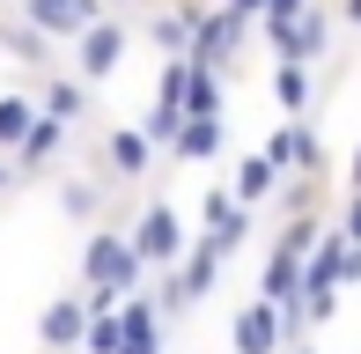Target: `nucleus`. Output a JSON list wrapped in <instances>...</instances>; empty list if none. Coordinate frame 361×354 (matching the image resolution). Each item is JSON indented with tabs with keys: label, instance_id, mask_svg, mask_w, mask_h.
Wrapping results in <instances>:
<instances>
[{
	"label": "nucleus",
	"instance_id": "obj_15",
	"mask_svg": "<svg viewBox=\"0 0 361 354\" xmlns=\"http://www.w3.org/2000/svg\"><path fill=\"white\" fill-rule=\"evenodd\" d=\"M228 192H236L243 207H258V200H273V192H281V170H273L266 155H243L236 177H228Z\"/></svg>",
	"mask_w": 361,
	"mask_h": 354
},
{
	"label": "nucleus",
	"instance_id": "obj_2",
	"mask_svg": "<svg viewBox=\"0 0 361 354\" xmlns=\"http://www.w3.org/2000/svg\"><path fill=\"white\" fill-rule=\"evenodd\" d=\"M221 266H228V251L214 244V236H200V244H192L185 259L170 266V281L155 288V303H162V310H170V317H177V310H192V303H200V295H214Z\"/></svg>",
	"mask_w": 361,
	"mask_h": 354
},
{
	"label": "nucleus",
	"instance_id": "obj_20",
	"mask_svg": "<svg viewBox=\"0 0 361 354\" xmlns=\"http://www.w3.org/2000/svg\"><path fill=\"white\" fill-rule=\"evenodd\" d=\"M185 118H221V74H192V96H185Z\"/></svg>",
	"mask_w": 361,
	"mask_h": 354
},
{
	"label": "nucleus",
	"instance_id": "obj_18",
	"mask_svg": "<svg viewBox=\"0 0 361 354\" xmlns=\"http://www.w3.org/2000/svg\"><path fill=\"white\" fill-rule=\"evenodd\" d=\"M192 59H162V74H155V104H170V111H185V96H192Z\"/></svg>",
	"mask_w": 361,
	"mask_h": 354
},
{
	"label": "nucleus",
	"instance_id": "obj_12",
	"mask_svg": "<svg viewBox=\"0 0 361 354\" xmlns=\"http://www.w3.org/2000/svg\"><path fill=\"white\" fill-rule=\"evenodd\" d=\"M67 133H74V126H59V118H44V111H37L30 140L15 148V170H23V177H37L44 163H59V155H67Z\"/></svg>",
	"mask_w": 361,
	"mask_h": 354
},
{
	"label": "nucleus",
	"instance_id": "obj_5",
	"mask_svg": "<svg viewBox=\"0 0 361 354\" xmlns=\"http://www.w3.org/2000/svg\"><path fill=\"white\" fill-rule=\"evenodd\" d=\"M258 155H266V163L281 170V177H317V170H324V155H317V133H310V118H281V126H273V140H266Z\"/></svg>",
	"mask_w": 361,
	"mask_h": 354
},
{
	"label": "nucleus",
	"instance_id": "obj_6",
	"mask_svg": "<svg viewBox=\"0 0 361 354\" xmlns=\"http://www.w3.org/2000/svg\"><path fill=\"white\" fill-rule=\"evenodd\" d=\"M243 15H228V8H207V23H200V37H192V67L200 74H221V67H236V44H243Z\"/></svg>",
	"mask_w": 361,
	"mask_h": 354
},
{
	"label": "nucleus",
	"instance_id": "obj_3",
	"mask_svg": "<svg viewBox=\"0 0 361 354\" xmlns=\"http://www.w3.org/2000/svg\"><path fill=\"white\" fill-rule=\"evenodd\" d=\"M126 236H133L140 266H162V273H170V266L192 251V236H185V214H177L170 200H147V207H140V221H133Z\"/></svg>",
	"mask_w": 361,
	"mask_h": 354
},
{
	"label": "nucleus",
	"instance_id": "obj_26",
	"mask_svg": "<svg viewBox=\"0 0 361 354\" xmlns=\"http://www.w3.org/2000/svg\"><path fill=\"white\" fill-rule=\"evenodd\" d=\"M15 185H23V170H15V163H0V192H15Z\"/></svg>",
	"mask_w": 361,
	"mask_h": 354
},
{
	"label": "nucleus",
	"instance_id": "obj_14",
	"mask_svg": "<svg viewBox=\"0 0 361 354\" xmlns=\"http://www.w3.org/2000/svg\"><path fill=\"white\" fill-rule=\"evenodd\" d=\"M228 148V118H185V133H177V163H214Z\"/></svg>",
	"mask_w": 361,
	"mask_h": 354
},
{
	"label": "nucleus",
	"instance_id": "obj_16",
	"mask_svg": "<svg viewBox=\"0 0 361 354\" xmlns=\"http://www.w3.org/2000/svg\"><path fill=\"white\" fill-rule=\"evenodd\" d=\"M273 104H281V118H310V67L281 59L273 67Z\"/></svg>",
	"mask_w": 361,
	"mask_h": 354
},
{
	"label": "nucleus",
	"instance_id": "obj_8",
	"mask_svg": "<svg viewBox=\"0 0 361 354\" xmlns=\"http://www.w3.org/2000/svg\"><path fill=\"white\" fill-rule=\"evenodd\" d=\"M228 340H236V354H288V325H281V310L273 303H243L236 310V325H228Z\"/></svg>",
	"mask_w": 361,
	"mask_h": 354
},
{
	"label": "nucleus",
	"instance_id": "obj_4",
	"mask_svg": "<svg viewBox=\"0 0 361 354\" xmlns=\"http://www.w3.org/2000/svg\"><path fill=\"white\" fill-rule=\"evenodd\" d=\"M126 44H133V37H126V23H118V15H104L96 30H81V37H74V74H81L89 89H96V82H118Z\"/></svg>",
	"mask_w": 361,
	"mask_h": 354
},
{
	"label": "nucleus",
	"instance_id": "obj_27",
	"mask_svg": "<svg viewBox=\"0 0 361 354\" xmlns=\"http://www.w3.org/2000/svg\"><path fill=\"white\" fill-rule=\"evenodd\" d=\"M288 354H317V347H310V340H302V347H288Z\"/></svg>",
	"mask_w": 361,
	"mask_h": 354
},
{
	"label": "nucleus",
	"instance_id": "obj_9",
	"mask_svg": "<svg viewBox=\"0 0 361 354\" xmlns=\"http://www.w3.org/2000/svg\"><path fill=\"white\" fill-rule=\"evenodd\" d=\"M81 340H89V310H81V295H52L37 317V347L44 354H81Z\"/></svg>",
	"mask_w": 361,
	"mask_h": 354
},
{
	"label": "nucleus",
	"instance_id": "obj_1",
	"mask_svg": "<svg viewBox=\"0 0 361 354\" xmlns=\"http://www.w3.org/2000/svg\"><path fill=\"white\" fill-rule=\"evenodd\" d=\"M140 251H133V236L126 229H96L89 244H81V288H104V295H140Z\"/></svg>",
	"mask_w": 361,
	"mask_h": 354
},
{
	"label": "nucleus",
	"instance_id": "obj_23",
	"mask_svg": "<svg viewBox=\"0 0 361 354\" xmlns=\"http://www.w3.org/2000/svg\"><path fill=\"white\" fill-rule=\"evenodd\" d=\"M339 236H347V244H361V192L347 200V214H339Z\"/></svg>",
	"mask_w": 361,
	"mask_h": 354
},
{
	"label": "nucleus",
	"instance_id": "obj_22",
	"mask_svg": "<svg viewBox=\"0 0 361 354\" xmlns=\"http://www.w3.org/2000/svg\"><path fill=\"white\" fill-rule=\"evenodd\" d=\"M104 192H111L104 177H74V185L59 192V200H67V214H74V221H89V214H96V200H104Z\"/></svg>",
	"mask_w": 361,
	"mask_h": 354
},
{
	"label": "nucleus",
	"instance_id": "obj_21",
	"mask_svg": "<svg viewBox=\"0 0 361 354\" xmlns=\"http://www.w3.org/2000/svg\"><path fill=\"white\" fill-rule=\"evenodd\" d=\"M155 148H177V133H185V111H170V104H147V126H140Z\"/></svg>",
	"mask_w": 361,
	"mask_h": 354
},
{
	"label": "nucleus",
	"instance_id": "obj_28",
	"mask_svg": "<svg viewBox=\"0 0 361 354\" xmlns=\"http://www.w3.org/2000/svg\"><path fill=\"white\" fill-rule=\"evenodd\" d=\"M104 8H118V0H104Z\"/></svg>",
	"mask_w": 361,
	"mask_h": 354
},
{
	"label": "nucleus",
	"instance_id": "obj_10",
	"mask_svg": "<svg viewBox=\"0 0 361 354\" xmlns=\"http://www.w3.org/2000/svg\"><path fill=\"white\" fill-rule=\"evenodd\" d=\"M118 354H162V303L155 295L118 303Z\"/></svg>",
	"mask_w": 361,
	"mask_h": 354
},
{
	"label": "nucleus",
	"instance_id": "obj_24",
	"mask_svg": "<svg viewBox=\"0 0 361 354\" xmlns=\"http://www.w3.org/2000/svg\"><path fill=\"white\" fill-rule=\"evenodd\" d=\"M228 15H243V23H258V15H266V0H221Z\"/></svg>",
	"mask_w": 361,
	"mask_h": 354
},
{
	"label": "nucleus",
	"instance_id": "obj_11",
	"mask_svg": "<svg viewBox=\"0 0 361 354\" xmlns=\"http://www.w3.org/2000/svg\"><path fill=\"white\" fill-rule=\"evenodd\" d=\"M332 23H339V8H324V0H310V15L288 30V44H281V59H295V67H310V59L324 52V37H332Z\"/></svg>",
	"mask_w": 361,
	"mask_h": 354
},
{
	"label": "nucleus",
	"instance_id": "obj_7",
	"mask_svg": "<svg viewBox=\"0 0 361 354\" xmlns=\"http://www.w3.org/2000/svg\"><path fill=\"white\" fill-rule=\"evenodd\" d=\"M104 185H133V177H147L155 170V140L140 133V126H111L104 133Z\"/></svg>",
	"mask_w": 361,
	"mask_h": 354
},
{
	"label": "nucleus",
	"instance_id": "obj_17",
	"mask_svg": "<svg viewBox=\"0 0 361 354\" xmlns=\"http://www.w3.org/2000/svg\"><path fill=\"white\" fill-rule=\"evenodd\" d=\"M30 126H37V104L30 96H0V148H23Z\"/></svg>",
	"mask_w": 361,
	"mask_h": 354
},
{
	"label": "nucleus",
	"instance_id": "obj_19",
	"mask_svg": "<svg viewBox=\"0 0 361 354\" xmlns=\"http://www.w3.org/2000/svg\"><path fill=\"white\" fill-rule=\"evenodd\" d=\"M302 15H310V0H266V15H258V23H266V37H273V52H281V44H288V30L302 23Z\"/></svg>",
	"mask_w": 361,
	"mask_h": 354
},
{
	"label": "nucleus",
	"instance_id": "obj_25",
	"mask_svg": "<svg viewBox=\"0 0 361 354\" xmlns=\"http://www.w3.org/2000/svg\"><path fill=\"white\" fill-rule=\"evenodd\" d=\"M332 8H339V23H354V30H361V0H332Z\"/></svg>",
	"mask_w": 361,
	"mask_h": 354
},
{
	"label": "nucleus",
	"instance_id": "obj_13",
	"mask_svg": "<svg viewBox=\"0 0 361 354\" xmlns=\"http://www.w3.org/2000/svg\"><path fill=\"white\" fill-rule=\"evenodd\" d=\"M37 111H44V118H59V126L89 118V82H81V74H44V89H37Z\"/></svg>",
	"mask_w": 361,
	"mask_h": 354
}]
</instances>
